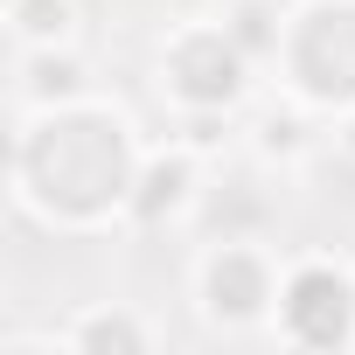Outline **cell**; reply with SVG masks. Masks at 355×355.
Instances as JSON below:
<instances>
[{"label": "cell", "mask_w": 355, "mask_h": 355, "mask_svg": "<svg viewBox=\"0 0 355 355\" xmlns=\"http://www.w3.org/2000/svg\"><path fill=\"white\" fill-rule=\"evenodd\" d=\"M279 279L286 258L265 237H209L196 258V306L223 334H258L279 313Z\"/></svg>", "instance_id": "obj_4"}, {"label": "cell", "mask_w": 355, "mask_h": 355, "mask_svg": "<svg viewBox=\"0 0 355 355\" xmlns=\"http://www.w3.org/2000/svg\"><path fill=\"white\" fill-rule=\"evenodd\" d=\"M91 91V70L77 49H15V112L28 105H56V98H77Z\"/></svg>", "instance_id": "obj_8"}, {"label": "cell", "mask_w": 355, "mask_h": 355, "mask_svg": "<svg viewBox=\"0 0 355 355\" xmlns=\"http://www.w3.org/2000/svg\"><path fill=\"white\" fill-rule=\"evenodd\" d=\"M139 160H146V139L132 112L112 105L105 91H77V98L15 112L8 189H15V209L35 216L42 230L98 237L125 223Z\"/></svg>", "instance_id": "obj_1"}, {"label": "cell", "mask_w": 355, "mask_h": 355, "mask_svg": "<svg viewBox=\"0 0 355 355\" xmlns=\"http://www.w3.org/2000/svg\"><path fill=\"white\" fill-rule=\"evenodd\" d=\"M0 15H8L15 49H77V35H84L77 0H0Z\"/></svg>", "instance_id": "obj_9"}, {"label": "cell", "mask_w": 355, "mask_h": 355, "mask_svg": "<svg viewBox=\"0 0 355 355\" xmlns=\"http://www.w3.org/2000/svg\"><path fill=\"white\" fill-rule=\"evenodd\" d=\"M153 84L174 105V119H182V112L230 119L251 98V84H258V56L230 35L223 15H196V21H174L160 35V77Z\"/></svg>", "instance_id": "obj_3"}, {"label": "cell", "mask_w": 355, "mask_h": 355, "mask_svg": "<svg viewBox=\"0 0 355 355\" xmlns=\"http://www.w3.org/2000/svg\"><path fill=\"white\" fill-rule=\"evenodd\" d=\"M209 196V153L189 146L182 132H167L160 146H146L139 160V182H132V209H125V230H174L189 223Z\"/></svg>", "instance_id": "obj_6"}, {"label": "cell", "mask_w": 355, "mask_h": 355, "mask_svg": "<svg viewBox=\"0 0 355 355\" xmlns=\"http://www.w3.org/2000/svg\"><path fill=\"white\" fill-rule=\"evenodd\" d=\"M223 21H230V35L258 56V70H272L279 35H286V8H279V0H223Z\"/></svg>", "instance_id": "obj_10"}, {"label": "cell", "mask_w": 355, "mask_h": 355, "mask_svg": "<svg viewBox=\"0 0 355 355\" xmlns=\"http://www.w3.org/2000/svg\"><path fill=\"white\" fill-rule=\"evenodd\" d=\"M272 334H279L286 348H306V355L355 348V265L334 258V251H300V258H286Z\"/></svg>", "instance_id": "obj_5"}, {"label": "cell", "mask_w": 355, "mask_h": 355, "mask_svg": "<svg viewBox=\"0 0 355 355\" xmlns=\"http://www.w3.org/2000/svg\"><path fill=\"white\" fill-rule=\"evenodd\" d=\"M272 70L293 105L320 119L355 112V0H293Z\"/></svg>", "instance_id": "obj_2"}, {"label": "cell", "mask_w": 355, "mask_h": 355, "mask_svg": "<svg viewBox=\"0 0 355 355\" xmlns=\"http://www.w3.org/2000/svg\"><path fill=\"white\" fill-rule=\"evenodd\" d=\"M251 146H258V160H306L313 146H320V132L306 125V105H279V112H265L258 119V132H251Z\"/></svg>", "instance_id": "obj_11"}, {"label": "cell", "mask_w": 355, "mask_h": 355, "mask_svg": "<svg viewBox=\"0 0 355 355\" xmlns=\"http://www.w3.org/2000/svg\"><path fill=\"white\" fill-rule=\"evenodd\" d=\"M334 153H341V160H355V112H341V119H334Z\"/></svg>", "instance_id": "obj_12"}, {"label": "cell", "mask_w": 355, "mask_h": 355, "mask_svg": "<svg viewBox=\"0 0 355 355\" xmlns=\"http://www.w3.org/2000/svg\"><path fill=\"white\" fill-rule=\"evenodd\" d=\"M56 334H63L70 355H146V348L160 341V327H153L146 313L119 306V300H91V306H77Z\"/></svg>", "instance_id": "obj_7"}]
</instances>
